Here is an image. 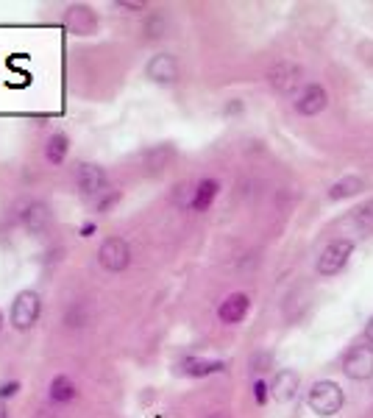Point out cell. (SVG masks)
<instances>
[{"label":"cell","mask_w":373,"mask_h":418,"mask_svg":"<svg viewBox=\"0 0 373 418\" xmlns=\"http://www.w3.org/2000/svg\"><path fill=\"white\" fill-rule=\"evenodd\" d=\"M306 402H309V407H312L317 415H335V412H340V410H343L346 396H343L340 385H335V382L324 380V382H315V385L309 388Z\"/></svg>","instance_id":"1"},{"label":"cell","mask_w":373,"mask_h":418,"mask_svg":"<svg viewBox=\"0 0 373 418\" xmlns=\"http://www.w3.org/2000/svg\"><path fill=\"white\" fill-rule=\"evenodd\" d=\"M39 312H42V301L36 290H20L12 301V327L25 332L39 321Z\"/></svg>","instance_id":"2"},{"label":"cell","mask_w":373,"mask_h":418,"mask_svg":"<svg viewBox=\"0 0 373 418\" xmlns=\"http://www.w3.org/2000/svg\"><path fill=\"white\" fill-rule=\"evenodd\" d=\"M98 263L103 271L109 274H120L128 268L131 263V245L123 240V237H106L98 248Z\"/></svg>","instance_id":"3"},{"label":"cell","mask_w":373,"mask_h":418,"mask_svg":"<svg viewBox=\"0 0 373 418\" xmlns=\"http://www.w3.org/2000/svg\"><path fill=\"white\" fill-rule=\"evenodd\" d=\"M351 251H354V243H351V240H335V243H329V245L321 251V256H317V274H321V276H335V274H340V271L348 265Z\"/></svg>","instance_id":"4"},{"label":"cell","mask_w":373,"mask_h":418,"mask_svg":"<svg viewBox=\"0 0 373 418\" xmlns=\"http://www.w3.org/2000/svg\"><path fill=\"white\" fill-rule=\"evenodd\" d=\"M76 187L84 192V195H100L109 190V173H106L100 165L95 162H81L76 168Z\"/></svg>","instance_id":"5"},{"label":"cell","mask_w":373,"mask_h":418,"mask_svg":"<svg viewBox=\"0 0 373 418\" xmlns=\"http://www.w3.org/2000/svg\"><path fill=\"white\" fill-rule=\"evenodd\" d=\"M343 371L348 380H357V382L370 380L373 377V346H354L346 354Z\"/></svg>","instance_id":"6"},{"label":"cell","mask_w":373,"mask_h":418,"mask_svg":"<svg viewBox=\"0 0 373 418\" xmlns=\"http://www.w3.org/2000/svg\"><path fill=\"white\" fill-rule=\"evenodd\" d=\"M20 221H23V226H25V232H31V234H45L47 229H50V223H53V218H50V209L42 204V201H31V204H25L23 206V212H20Z\"/></svg>","instance_id":"7"},{"label":"cell","mask_w":373,"mask_h":418,"mask_svg":"<svg viewBox=\"0 0 373 418\" xmlns=\"http://www.w3.org/2000/svg\"><path fill=\"white\" fill-rule=\"evenodd\" d=\"M326 103H329L326 89H324L321 84H309V87H304V92L298 95L295 109H298V115L312 118V115H321V112L326 109Z\"/></svg>","instance_id":"8"},{"label":"cell","mask_w":373,"mask_h":418,"mask_svg":"<svg viewBox=\"0 0 373 418\" xmlns=\"http://www.w3.org/2000/svg\"><path fill=\"white\" fill-rule=\"evenodd\" d=\"M248 307H251V298H248L245 293H231V296H226V298L221 301L218 318H221L223 324L234 327V324H240V321L248 316Z\"/></svg>","instance_id":"9"},{"label":"cell","mask_w":373,"mask_h":418,"mask_svg":"<svg viewBox=\"0 0 373 418\" xmlns=\"http://www.w3.org/2000/svg\"><path fill=\"white\" fill-rule=\"evenodd\" d=\"M145 76L150 81H156V84H173L179 78V65H176V59L170 54H159V56H153L148 62Z\"/></svg>","instance_id":"10"},{"label":"cell","mask_w":373,"mask_h":418,"mask_svg":"<svg viewBox=\"0 0 373 418\" xmlns=\"http://www.w3.org/2000/svg\"><path fill=\"white\" fill-rule=\"evenodd\" d=\"M47 396H50V402H53V404H70V402H76L78 388H76V382H73L67 374H59V377H53V380H50Z\"/></svg>","instance_id":"11"},{"label":"cell","mask_w":373,"mask_h":418,"mask_svg":"<svg viewBox=\"0 0 373 418\" xmlns=\"http://www.w3.org/2000/svg\"><path fill=\"white\" fill-rule=\"evenodd\" d=\"M295 390H298V374H295V371H290V368H282V371L276 374L273 385H271L273 399H279V402H290V399L295 396Z\"/></svg>","instance_id":"12"},{"label":"cell","mask_w":373,"mask_h":418,"mask_svg":"<svg viewBox=\"0 0 373 418\" xmlns=\"http://www.w3.org/2000/svg\"><path fill=\"white\" fill-rule=\"evenodd\" d=\"M218 182L215 179H203V182H198V187L192 190V201H190V206L195 209V212H206V209L212 206V201H215V195H218Z\"/></svg>","instance_id":"13"},{"label":"cell","mask_w":373,"mask_h":418,"mask_svg":"<svg viewBox=\"0 0 373 418\" xmlns=\"http://www.w3.org/2000/svg\"><path fill=\"white\" fill-rule=\"evenodd\" d=\"M181 371L187 377H209V374L223 371V362L221 360H203V357H187L181 362Z\"/></svg>","instance_id":"14"},{"label":"cell","mask_w":373,"mask_h":418,"mask_svg":"<svg viewBox=\"0 0 373 418\" xmlns=\"http://www.w3.org/2000/svg\"><path fill=\"white\" fill-rule=\"evenodd\" d=\"M67 151H70V137L65 131H56L45 145V160L50 165H62L67 160Z\"/></svg>","instance_id":"15"},{"label":"cell","mask_w":373,"mask_h":418,"mask_svg":"<svg viewBox=\"0 0 373 418\" xmlns=\"http://www.w3.org/2000/svg\"><path fill=\"white\" fill-rule=\"evenodd\" d=\"M298 78H301V70L290 67V65H279L276 70H271V84L279 92H293V87L298 84Z\"/></svg>","instance_id":"16"},{"label":"cell","mask_w":373,"mask_h":418,"mask_svg":"<svg viewBox=\"0 0 373 418\" xmlns=\"http://www.w3.org/2000/svg\"><path fill=\"white\" fill-rule=\"evenodd\" d=\"M67 23H70V28H73L76 34H89V31L95 28V14H92L87 6H73V9L67 12Z\"/></svg>","instance_id":"17"},{"label":"cell","mask_w":373,"mask_h":418,"mask_svg":"<svg viewBox=\"0 0 373 418\" xmlns=\"http://www.w3.org/2000/svg\"><path fill=\"white\" fill-rule=\"evenodd\" d=\"M362 190H365V182H362L359 176H346V179H340L337 184H332L329 198H332V201H343V198H348V195L362 192Z\"/></svg>","instance_id":"18"},{"label":"cell","mask_w":373,"mask_h":418,"mask_svg":"<svg viewBox=\"0 0 373 418\" xmlns=\"http://www.w3.org/2000/svg\"><path fill=\"white\" fill-rule=\"evenodd\" d=\"M65 324H67L70 329H81V327L87 324V307H84L81 301H78V304H70V307H67Z\"/></svg>","instance_id":"19"},{"label":"cell","mask_w":373,"mask_h":418,"mask_svg":"<svg viewBox=\"0 0 373 418\" xmlns=\"http://www.w3.org/2000/svg\"><path fill=\"white\" fill-rule=\"evenodd\" d=\"M117 201H120V190H106V192H100L95 198V209H98V212H109Z\"/></svg>","instance_id":"20"},{"label":"cell","mask_w":373,"mask_h":418,"mask_svg":"<svg viewBox=\"0 0 373 418\" xmlns=\"http://www.w3.org/2000/svg\"><path fill=\"white\" fill-rule=\"evenodd\" d=\"M357 221L362 223V232H373V204H365L357 209Z\"/></svg>","instance_id":"21"},{"label":"cell","mask_w":373,"mask_h":418,"mask_svg":"<svg viewBox=\"0 0 373 418\" xmlns=\"http://www.w3.org/2000/svg\"><path fill=\"white\" fill-rule=\"evenodd\" d=\"M17 390H20V382H3L0 385V399H12V396H17Z\"/></svg>","instance_id":"22"},{"label":"cell","mask_w":373,"mask_h":418,"mask_svg":"<svg viewBox=\"0 0 373 418\" xmlns=\"http://www.w3.org/2000/svg\"><path fill=\"white\" fill-rule=\"evenodd\" d=\"M253 399H256L259 404L268 402V385H264L262 380H259V382H253Z\"/></svg>","instance_id":"23"},{"label":"cell","mask_w":373,"mask_h":418,"mask_svg":"<svg viewBox=\"0 0 373 418\" xmlns=\"http://www.w3.org/2000/svg\"><path fill=\"white\" fill-rule=\"evenodd\" d=\"M117 9H134V12H142L145 9V3H115Z\"/></svg>","instance_id":"24"},{"label":"cell","mask_w":373,"mask_h":418,"mask_svg":"<svg viewBox=\"0 0 373 418\" xmlns=\"http://www.w3.org/2000/svg\"><path fill=\"white\" fill-rule=\"evenodd\" d=\"M92 232H95V223H84V226H81V237H89Z\"/></svg>","instance_id":"25"},{"label":"cell","mask_w":373,"mask_h":418,"mask_svg":"<svg viewBox=\"0 0 373 418\" xmlns=\"http://www.w3.org/2000/svg\"><path fill=\"white\" fill-rule=\"evenodd\" d=\"M368 340H370V346H373V318H370V324H368Z\"/></svg>","instance_id":"26"},{"label":"cell","mask_w":373,"mask_h":418,"mask_svg":"<svg viewBox=\"0 0 373 418\" xmlns=\"http://www.w3.org/2000/svg\"><path fill=\"white\" fill-rule=\"evenodd\" d=\"M0 329H3V312H0Z\"/></svg>","instance_id":"27"},{"label":"cell","mask_w":373,"mask_h":418,"mask_svg":"<svg viewBox=\"0 0 373 418\" xmlns=\"http://www.w3.org/2000/svg\"><path fill=\"white\" fill-rule=\"evenodd\" d=\"M215 418H221V415H215Z\"/></svg>","instance_id":"28"}]
</instances>
